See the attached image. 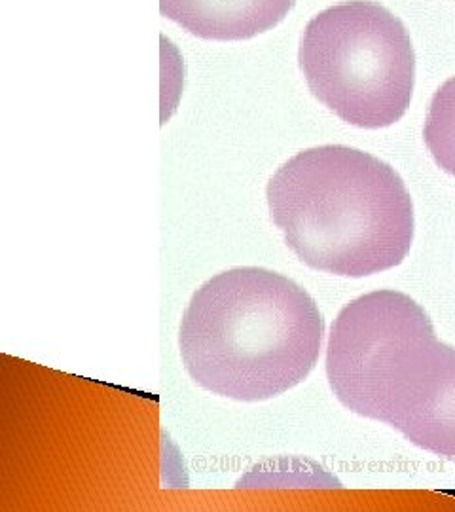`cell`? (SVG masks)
I'll return each instance as SVG.
<instances>
[{
  "instance_id": "obj_1",
  "label": "cell",
  "mask_w": 455,
  "mask_h": 512,
  "mask_svg": "<svg viewBox=\"0 0 455 512\" xmlns=\"http://www.w3.org/2000/svg\"><path fill=\"white\" fill-rule=\"evenodd\" d=\"M323 315L285 275L234 268L211 277L182 315V363L196 384L234 401H266L319 361Z\"/></svg>"
},
{
  "instance_id": "obj_2",
  "label": "cell",
  "mask_w": 455,
  "mask_h": 512,
  "mask_svg": "<svg viewBox=\"0 0 455 512\" xmlns=\"http://www.w3.org/2000/svg\"><path fill=\"white\" fill-rule=\"evenodd\" d=\"M266 198L289 249L319 272L380 274L414 241V205L399 173L357 148L298 152L275 171Z\"/></svg>"
},
{
  "instance_id": "obj_7",
  "label": "cell",
  "mask_w": 455,
  "mask_h": 512,
  "mask_svg": "<svg viewBox=\"0 0 455 512\" xmlns=\"http://www.w3.org/2000/svg\"><path fill=\"white\" fill-rule=\"evenodd\" d=\"M423 139L438 167L455 177V76L433 95Z\"/></svg>"
},
{
  "instance_id": "obj_3",
  "label": "cell",
  "mask_w": 455,
  "mask_h": 512,
  "mask_svg": "<svg viewBox=\"0 0 455 512\" xmlns=\"http://www.w3.org/2000/svg\"><path fill=\"white\" fill-rule=\"evenodd\" d=\"M310 92L364 129L399 122L416 84V54L401 19L372 0L334 4L311 19L298 52Z\"/></svg>"
},
{
  "instance_id": "obj_4",
  "label": "cell",
  "mask_w": 455,
  "mask_h": 512,
  "mask_svg": "<svg viewBox=\"0 0 455 512\" xmlns=\"http://www.w3.org/2000/svg\"><path fill=\"white\" fill-rule=\"evenodd\" d=\"M433 323L410 296L374 291L340 311L327 348V376L351 412L389 425L438 348Z\"/></svg>"
},
{
  "instance_id": "obj_6",
  "label": "cell",
  "mask_w": 455,
  "mask_h": 512,
  "mask_svg": "<svg viewBox=\"0 0 455 512\" xmlns=\"http://www.w3.org/2000/svg\"><path fill=\"white\" fill-rule=\"evenodd\" d=\"M406 439L419 448L455 459V349H448L446 363L431 395L399 423Z\"/></svg>"
},
{
  "instance_id": "obj_5",
  "label": "cell",
  "mask_w": 455,
  "mask_h": 512,
  "mask_svg": "<svg viewBox=\"0 0 455 512\" xmlns=\"http://www.w3.org/2000/svg\"><path fill=\"white\" fill-rule=\"evenodd\" d=\"M296 0H160L162 16L203 40H247L273 29Z\"/></svg>"
}]
</instances>
